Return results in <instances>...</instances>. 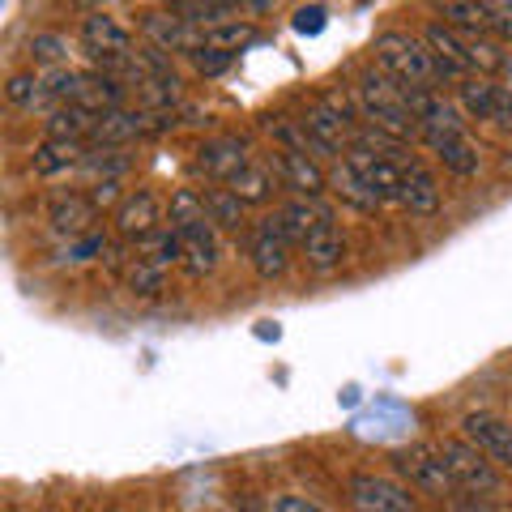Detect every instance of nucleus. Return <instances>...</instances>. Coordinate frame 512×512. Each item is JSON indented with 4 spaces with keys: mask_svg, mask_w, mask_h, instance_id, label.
<instances>
[{
    "mask_svg": "<svg viewBox=\"0 0 512 512\" xmlns=\"http://www.w3.org/2000/svg\"><path fill=\"white\" fill-rule=\"evenodd\" d=\"M376 69L389 73L393 82H402L410 90H440L448 86L444 64L436 60V52L427 47L423 35H406V30H384L372 43Z\"/></svg>",
    "mask_w": 512,
    "mask_h": 512,
    "instance_id": "nucleus-1",
    "label": "nucleus"
},
{
    "mask_svg": "<svg viewBox=\"0 0 512 512\" xmlns=\"http://www.w3.org/2000/svg\"><path fill=\"white\" fill-rule=\"evenodd\" d=\"M355 107H359V120L380 128L397 141H419V124H414L410 107H406V86L393 82L389 73L380 69H363L355 77Z\"/></svg>",
    "mask_w": 512,
    "mask_h": 512,
    "instance_id": "nucleus-2",
    "label": "nucleus"
},
{
    "mask_svg": "<svg viewBox=\"0 0 512 512\" xmlns=\"http://www.w3.org/2000/svg\"><path fill=\"white\" fill-rule=\"evenodd\" d=\"M440 448V457H444V466L448 474L457 478V491H474V495H495L504 487V478L500 470H495V461L483 457L478 448L466 440V436H448Z\"/></svg>",
    "mask_w": 512,
    "mask_h": 512,
    "instance_id": "nucleus-3",
    "label": "nucleus"
},
{
    "mask_svg": "<svg viewBox=\"0 0 512 512\" xmlns=\"http://www.w3.org/2000/svg\"><path fill=\"white\" fill-rule=\"evenodd\" d=\"M346 495H350V508L355 512H419L410 487H402L397 478H384V474H367V470L346 478Z\"/></svg>",
    "mask_w": 512,
    "mask_h": 512,
    "instance_id": "nucleus-4",
    "label": "nucleus"
},
{
    "mask_svg": "<svg viewBox=\"0 0 512 512\" xmlns=\"http://www.w3.org/2000/svg\"><path fill=\"white\" fill-rule=\"evenodd\" d=\"M248 261L261 282H278L291 269V239H286L278 214H269L261 222H252L248 231Z\"/></svg>",
    "mask_w": 512,
    "mask_h": 512,
    "instance_id": "nucleus-5",
    "label": "nucleus"
},
{
    "mask_svg": "<svg viewBox=\"0 0 512 512\" xmlns=\"http://www.w3.org/2000/svg\"><path fill=\"white\" fill-rule=\"evenodd\" d=\"M393 466L410 478V487H419V491H427V495H453V491H457V478L448 474L440 448H427V444L397 448V453H393Z\"/></svg>",
    "mask_w": 512,
    "mask_h": 512,
    "instance_id": "nucleus-6",
    "label": "nucleus"
},
{
    "mask_svg": "<svg viewBox=\"0 0 512 512\" xmlns=\"http://www.w3.org/2000/svg\"><path fill=\"white\" fill-rule=\"evenodd\" d=\"M192 163H197V171L205 175V180H218L222 188H227L235 175L252 163V154H248V141H244V137L218 133V137H210V141H201Z\"/></svg>",
    "mask_w": 512,
    "mask_h": 512,
    "instance_id": "nucleus-7",
    "label": "nucleus"
},
{
    "mask_svg": "<svg viewBox=\"0 0 512 512\" xmlns=\"http://www.w3.org/2000/svg\"><path fill=\"white\" fill-rule=\"evenodd\" d=\"M141 30H146V39L150 47H158V52H184V56H197L201 47H205V30L197 26H188L184 18H175L171 9H150V13H141Z\"/></svg>",
    "mask_w": 512,
    "mask_h": 512,
    "instance_id": "nucleus-8",
    "label": "nucleus"
},
{
    "mask_svg": "<svg viewBox=\"0 0 512 512\" xmlns=\"http://www.w3.org/2000/svg\"><path fill=\"white\" fill-rule=\"evenodd\" d=\"M461 436L483 457H491L495 466L512 470V423L508 419H500V414H491V410H470L466 419H461Z\"/></svg>",
    "mask_w": 512,
    "mask_h": 512,
    "instance_id": "nucleus-9",
    "label": "nucleus"
},
{
    "mask_svg": "<svg viewBox=\"0 0 512 512\" xmlns=\"http://www.w3.org/2000/svg\"><path fill=\"white\" fill-rule=\"evenodd\" d=\"M163 218H167L163 197H158V192H150V188H137V192H128V197L120 201V210H116V231L137 244V239L163 231Z\"/></svg>",
    "mask_w": 512,
    "mask_h": 512,
    "instance_id": "nucleus-10",
    "label": "nucleus"
},
{
    "mask_svg": "<svg viewBox=\"0 0 512 512\" xmlns=\"http://www.w3.org/2000/svg\"><path fill=\"white\" fill-rule=\"evenodd\" d=\"M274 171L282 188L291 192V197H320V192L329 188V171L316 163L312 154H299V150H274Z\"/></svg>",
    "mask_w": 512,
    "mask_h": 512,
    "instance_id": "nucleus-11",
    "label": "nucleus"
},
{
    "mask_svg": "<svg viewBox=\"0 0 512 512\" xmlns=\"http://www.w3.org/2000/svg\"><path fill=\"white\" fill-rule=\"evenodd\" d=\"M406 107L414 124L431 128V133H466V116H461V107L453 99H444V90H410L406 86Z\"/></svg>",
    "mask_w": 512,
    "mask_h": 512,
    "instance_id": "nucleus-12",
    "label": "nucleus"
},
{
    "mask_svg": "<svg viewBox=\"0 0 512 512\" xmlns=\"http://www.w3.org/2000/svg\"><path fill=\"white\" fill-rule=\"evenodd\" d=\"M99 218V205L90 201V192H77V188H56L52 201H47V222H52L56 235H86Z\"/></svg>",
    "mask_w": 512,
    "mask_h": 512,
    "instance_id": "nucleus-13",
    "label": "nucleus"
},
{
    "mask_svg": "<svg viewBox=\"0 0 512 512\" xmlns=\"http://www.w3.org/2000/svg\"><path fill=\"white\" fill-rule=\"evenodd\" d=\"M175 235H180V244H184V274L188 278L214 274V265H218V227L214 222L192 218V222H180Z\"/></svg>",
    "mask_w": 512,
    "mask_h": 512,
    "instance_id": "nucleus-14",
    "label": "nucleus"
},
{
    "mask_svg": "<svg viewBox=\"0 0 512 512\" xmlns=\"http://www.w3.org/2000/svg\"><path fill=\"white\" fill-rule=\"evenodd\" d=\"M419 141L440 158L448 171L461 175V180H474V175L483 171V154H478V146L466 133H431V128H423Z\"/></svg>",
    "mask_w": 512,
    "mask_h": 512,
    "instance_id": "nucleus-15",
    "label": "nucleus"
},
{
    "mask_svg": "<svg viewBox=\"0 0 512 512\" xmlns=\"http://www.w3.org/2000/svg\"><path fill=\"white\" fill-rule=\"evenodd\" d=\"M299 256H303V265H308L312 274H333V269L346 261V235L338 227V214L325 218L308 239H303Z\"/></svg>",
    "mask_w": 512,
    "mask_h": 512,
    "instance_id": "nucleus-16",
    "label": "nucleus"
},
{
    "mask_svg": "<svg viewBox=\"0 0 512 512\" xmlns=\"http://www.w3.org/2000/svg\"><path fill=\"white\" fill-rule=\"evenodd\" d=\"M90 146H82V141H52L47 137L43 146L30 154V171L39 175V180H60V175L69 171H82Z\"/></svg>",
    "mask_w": 512,
    "mask_h": 512,
    "instance_id": "nucleus-17",
    "label": "nucleus"
},
{
    "mask_svg": "<svg viewBox=\"0 0 512 512\" xmlns=\"http://www.w3.org/2000/svg\"><path fill=\"white\" fill-rule=\"evenodd\" d=\"M325 218H333V210L320 197H291L278 210V222H282L286 239H291V248H303V239H308Z\"/></svg>",
    "mask_w": 512,
    "mask_h": 512,
    "instance_id": "nucleus-18",
    "label": "nucleus"
},
{
    "mask_svg": "<svg viewBox=\"0 0 512 512\" xmlns=\"http://www.w3.org/2000/svg\"><path fill=\"white\" fill-rule=\"evenodd\" d=\"M402 210L414 218H431L440 210V184L419 158H406V188H402Z\"/></svg>",
    "mask_w": 512,
    "mask_h": 512,
    "instance_id": "nucleus-19",
    "label": "nucleus"
},
{
    "mask_svg": "<svg viewBox=\"0 0 512 512\" xmlns=\"http://www.w3.org/2000/svg\"><path fill=\"white\" fill-rule=\"evenodd\" d=\"M227 188H231L244 205H265V201H274V192L282 188V180H278V171H274V163H269V158H265V163H261V158H252V163L239 171Z\"/></svg>",
    "mask_w": 512,
    "mask_h": 512,
    "instance_id": "nucleus-20",
    "label": "nucleus"
},
{
    "mask_svg": "<svg viewBox=\"0 0 512 512\" xmlns=\"http://www.w3.org/2000/svg\"><path fill=\"white\" fill-rule=\"evenodd\" d=\"M99 120L103 116H94L86 107H56L52 116L43 120V128L52 141H82V146H90L94 133H99Z\"/></svg>",
    "mask_w": 512,
    "mask_h": 512,
    "instance_id": "nucleus-21",
    "label": "nucleus"
},
{
    "mask_svg": "<svg viewBox=\"0 0 512 512\" xmlns=\"http://www.w3.org/2000/svg\"><path fill=\"white\" fill-rule=\"evenodd\" d=\"M329 188L338 192V197H342L346 205H355L359 214H376L380 205H384V201L376 197V188L367 184L363 175L346 163V158H342V163H333V171H329Z\"/></svg>",
    "mask_w": 512,
    "mask_h": 512,
    "instance_id": "nucleus-22",
    "label": "nucleus"
},
{
    "mask_svg": "<svg viewBox=\"0 0 512 512\" xmlns=\"http://www.w3.org/2000/svg\"><path fill=\"white\" fill-rule=\"evenodd\" d=\"M171 13L184 18L188 26H197V30H214V26L239 22L244 5H231V0H180V5H171Z\"/></svg>",
    "mask_w": 512,
    "mask_h": 512,
    "instance_id": "nucleus-23",
    "label": "nucleus"
},
{
    "mask_svg": "<svg viewBox=\"0 0 512 512\" xmlns=\"http://www.w3.org/2000/svg\"><path fill=\"white\" fill-rule=\"evenodd\" d=\"M5 99L13 107H22V111H43L47 107V116L56 111L52 90H47V77H39V73H13L5 82Z\"/></svg>",
    "mask_w": 512,
    "mask_h": 512,
    "instance_id": "nucleus-24",
    "label": "nucleus"
},
{
    "mask_svg": "<svg viewBox=\"0 0 512 512\" xmlns=\"http://www.w3.org/2000/svg\"><path fill=\"white\" fill-rule=\"evenodd\" d=\"M120 278H124V286H128V295H137V299H158V295L167 291V269L150 265L146 256H137V252L124 261Z\"/></svg>",
    "mask_w": 512,
    "mask_h": 512,
    "instance_id": "nucleus-25",
    "label": "nucleus"
},
{
    "mask_svg": "<svg viewBox=\"0 0 512 512\" xmlns=\"http://www.w3.org/2000/svg\"><path fill=\"white\" fill-rule=\"evenodd\" d=\"M137 256H146L158 269H171V265H184V244H180V235H175V227H163L146 239H137Z\"/></svg>",
    "mask_w": 512,
    "mask_h": 512,
    "instance_id": "nucleus-26",
    "label": "nucleus"
},
{
    "mask_svg": "<svg viewBox=\"0 0 512 512\" xmlns=\"http://www.w3.org/2000/svg\"><path fill=\"white\" fill-rule=\"evenodd\" d=\"M124 171H128V154H124V146H90L86 163H82V175H90V184L120 180Z\"/></svg>",
    "mask_w": 512,
    "mask_h": 512,
    "instance_id": "nucleus-27",
    "label": "nucleus"
},
{
    "mask_svg": "<svg viewBox=\"0 0 512 512\" xmlns=\"http://www.w3.org/2000/svg\"><path fill=\"white\" fill-rule=\"evenodd\" d=\"M26 52H30V60H35L39 69H52V73L69 69V39L56 35V30H39V35L26 43Z\"/></svg>",
    "mask_w": 512,
    "mask_h": 512,
    "instance_id": "nucleus-28",
    "label": "nucleus"
},
{
    "mask_svg": "<svg viewBox=\"0 0 512 512\" xmlns=\"http://www.w3.org/2000/svg\"><path fill=\"white\" fill-rule=\"evenodd\" d=\"M205 210H210V222H214V227L239 231V227H244V210H248V205L239 201L231 188H205Z\"/></svg>",
    "mask_w": 512,
    "mask_h": 512,
    "instance_id": "nucleus-29",
    "label": "nucleus"
},
{
    "mask_svg": "<svg viewBox=\"0 0 512 512\" xmlns=\"http://www.w3.org/2000/svg\"><path fill=\"white\" fill-rule=\"evenodd\" d=\"M440 18L457 35H487V5H466V0H448L440 5Z\"/></svg>",
    "mask_w": 512,
    "mask_h": 512,
    "instance_id": "nucleus-30",
    "label": "nucleus"
},
{
    "mask_svg": "<svg viewBox=\"0 0 512 512\" xmlns=\"http://www.w3.org/2000/svg\"><path fill=\"white\" fill-rule=\"evenodd\" d=\"M248 43H256V26L252 22H227V26H214V30H205V47H222V52H244Z\"/></svg>",
    "mask_w": 512,
    "mask_h": 512,
    "instance_id": "nucleus-31",
    "label": "nucleus"
},
{
    "mask_svg": "<svg viewBox=\"0 0 512 512\" xmlns=\"http://www.w3.org/2000/svg\"><path fill=\"white\" fill-rule=\"evenodd\" d=\"M487 5V35L495 43H512V0H483Z\"/></svg>",
    "mask_w": 512,
    "mask_h": 512,
    "instance_id": "nucleus-32",
    "label": "nucleus"
},
{
    "mask_svg": "<svg viewBox=\"0 0 512 512\" xmlns=\"http://www.w3.org/2000/svg\"><path fill=\"white\" fill-rule=\"evenodd\" d=\"M192 69H197L201 77H222L235 64V52H222V47H201L197 56H188Z\"/></svg>",
    "mask_w": 512,
    "mask_h": 512,
    "instance_id": "nucleus-33",
    "label": "nucleus"
},
{
    "mask_svg": "<svg viewBox=\"0 0 512 512\" xmlns=\"http://www.w3.org/2000/svg\"><path fill=\"white\" fill-rule=\"evenodd\" d=\"M291 26L299 30V35H320V30L329 26V13L320 9V5H303V9H295V18H291Z\"/></svg>",
    "mask_w": 512,
    "mask_h": 512,
    "instance_id": "nucleus-34",
    "label": "nucleus"
},
{
    "mask_svg": "<svg viewBox=\"0 0 512 512\" xmlns=\"http://www.w3.org/2000/svg\"><path fill=\"white\" fill-rule=\"evenodd\" d=\"M86 192H90V201L99 205V210H107V205H116V210H120V201L128 197V192H120V180H103V184H90Z\"/></svg>",
    "mask_w": 512,
    "mask_h": 512,
    "instance_id": "nucleus-35",
    "label": "nucleus"
},
{
    "mask_svg": "<svg viewBox=\"0 0 512 512\" xmlns=\"http://www.w3.org/2000/svg\"><path fill=\"white\" fill-rule=\"evenodd\" d=\"M274 512H329V508L312 504L308 495H278V500H274Z\"/></svg>",
    "mask_w": 512,
    "mask_h": 512,
    "instance_id": "nucleus-36",
    "label": "nucleus"
},
{
    "mask_svg": "<svg viewBox=\"0 0 512 512\" xmlns=\"http://www.w3.org/2000/svg\"><path fill=\"white\" fill-rule=\"evenodd\" d=\"M491 124L512 133V90H500V99H495V111H491Z\"/></svg>",
    "mask_w": 512,
    "mask_h": 512,
    "instance_id": "nucleus-37",
    "label": "nucleus"
},
{
    "mask_svg": "<svg viewBox=\"0 0 512 512\" xmlns=\"http://www.w3.org/2000/svg\"><path fill=\"white\" fill-rule=\"evenodd\" d=\"M466 512H491V508H478V504H466Z\"/></svg>",
    "mask_w": 512,
    "mask_h": 512,
    "instance_id": "nucleus-38",
    "label": "nucleus"
}]
</instances>
